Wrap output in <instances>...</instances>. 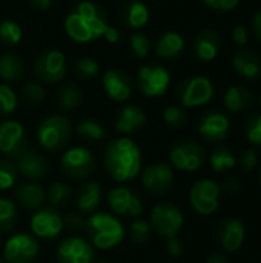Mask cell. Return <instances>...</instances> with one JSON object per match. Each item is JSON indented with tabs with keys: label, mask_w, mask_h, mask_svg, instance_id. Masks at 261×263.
I'll use <instances>...</instances> for the list:
<instances>
[{
	"label": "cell",
	"mask_w": 261,
	"mask_h": 263,
	"mask_svg": "<svg viewBox=\"0 0 261 263\" xmlns=\"http://www.w3.org/2000/svg\"><path fill=\"white\" fill-rule=\"evenodd\" d=\"M142 160L138 145L128 137L111 140L103 153L105 168L117 183H125L137 177L142 170Z\"/></svg>",
	"instance_id": "cell-1"
},
{
	"label": "cell",
	"mask_w": 261,
	"mask_h": 263,
	"mask_svg": "<svg viewBox=\"0 0 261 263\" xmlns=\"http://www.w3.org/2000/svg\"><path fill=\"white\" fill-rule=\"evenodd\" d=\"M108 26V18L103 9L89 0L80 2L65 20L66 34L78 43H86L103 37Z\"/></svg>",
	"instance_id": "cell-2"
},
{
	"label": "cell",
	"mask_w": 261,
	"mask_h": 263,
	"mask_svg": "<svg viewBox=\"0 0 261 263\" xmlns=\"http://www.w3.org/2000/svg\"><path fill=\"white\" fill-rule=\"evenodd\" d=\"M85 228L91 245L98 250H111L117 247L125 237V230L122 222L108 213L91 214L86 219Z\"/></svg>",
	"instance_id": "cell-3"
},
{
	"label": "cell",
	"mask_w": 261,
	"mask_h": 263,
	"mask_svg": "<svg viewBox=\"0 0 261 263\" xmlns=\"http://www.w3.org/2000/svg\"><path fill=\"white\" fill-rule=\"evenodd\" d=\"M71 120L68 117L54 114L46 117L40 123L37 129V139L45 149L55 153L68 146L71 140Z\"/></svg>",
	"instance_id": "cell-4"
},
{
	"label": "cell",
	"mask_w": 261,
	"mask_h": 263,
	"mask_svg": "<svg viewBox=\"0 0 261 263\" xmlns=\"http://www.w3.org/2000/svg\"><path fill=\"white\" fill-rule=\"evenodd\" d=\"M95 157L94 154L85 146H74L60 159L62 173L71 180H85L88 179L95 170Z\"/></svg>",
	"instance_id": "cell-5"
},
{
	"label": "cell",
	"mask_w": 261,
	"mask_h": 263,
	"mask_svg": "<svg viewBox=\"0 0 261 263\" xmlns=\"http://www.w3.org/2000/svg\"><path fill=\"white\" fill-rule=\"evenodd\" d=\"M214 85L208 77L195 76L185 79L177 89L183 108H197L209 103L214 99Z\"/></svg>",
	"instance_id": "cell-6"
},
{
	"label": "cell",
	"mask_w": 261,
	"mask_h": 263,
	"mask_svg": "<svg viewBox=\"0 0 261 263\" xmlns=\"http://www.w3.org/2000/svg\"><path fill=\"white\" fill-rule=\"evenodd\" d=\"M208 159L206 149L195 140L186 139L175 143L169 153L171 165L180 171H197L200 170Z\"/></svg>",
	"instance_id": "cell-7"
},
{
	"label": "cell",
	"mask_w": 261,
	"mask_h": 263,
	"mask_svg": "<svg viewBox=\"0 0 261 263\" xmlns=\"http://www.w3.org/2000/svg\"><path fill=\"white\" fill-rule=\"evenodd\" d=\"M149 225L158 236L172 239L177 237L183 227V214L177 205L171 202H162L152 208Z\"/></svg>",
	"instance_id": "cell-8"
},
{
	"label": "cell",
	"mask_w": 261,
	"mask_h": 263,
	"mask_svg": "<svg viewBox=\"0 0 261 263\" xmlns=\"http://www.w3.org/2000/svg\"><path fill=\"white\" fill-rule=\"evenodd\" d=\"M40 247L34 236L17 233L11 236L3 247V260L6 263H32L38 256Z\"/></svg>",
	"instance_id": "cell-9"
},
{
	"label": "cell",
	"mask_w": 261,
	"mask_h": 263,
	"mask_svg": "<svg viewBox=\"0 0 261 263\" xmlns=\"http://www.w3.org/2000/svg\"><path fill=\"white\" fill-rule=\"evenodd\" d=\"M171 83L169 71L162 65H145L137 76V86L148 97L163 96Z\"/></svg>",
	"instance_id": "cell-10"
},
{
	"label": "cell",
	"mask_w": 261,
	"mask_h": 263,
	"mask_svg": "<svg viewBox=\"0 0 261 263\" xmlns=\"http://www.w3.org/2000/svg\"><path fill=\"white\" fill-rule=\"evenodd\" d=\"M28 149V139L25 128L15 120H5L0 123V151L9 159L17 160Z\"/></svg>",
	"instance_id": "cell-11"
},
{
	"label": "cell",
	"mask_w": 261,
	"mask_h": 263,
	"mask_svg": "<svg viewBox=\"0 0 261 263\" xmlns=\"http://www.w3.org/2000/svg\"><path fill=\"white\" fill-rule=\"evenodd\" d=\"M220 185L215 183L214 180H198L189 194L191 199V205L194 206V210L202 214V216H211L212 213L217 211L218 203H220Z\"/></svg>",
	"instance_id": "cell-12"
},
{
	"label": "cell",
	"mask_w": 261,
	"mask_h": 263,
	"mask_svg": "<svg viewBox=\"0 0 261 263\" xmlns=\"http://www.w3.org/2000/svg\"><path fill=\"white\" fill-rule=\"evenodd\" d=\"M106 200L112 213H115L117 216L140 217L143 213V203L140 196L128 186H115L109 190Z\"/></svg>",
	"instance_id": "cell-13"
},
{
	"label": "cell",
	"mask_w": 261,
	"mask_h": 263,
	"mask_svg": "<svg viewBox=\"0 0 261 263\" xmlns=\"http://www.w3.org/2000/svg\"><path fill=\"white\" fill-rule=\"evenodd\" d=\"M35 76L46 83H57L66 74V59L63 52L49 49L42 52L34 62Z\"/></svg>",
	"instance_id": "cell-14"
},
{
	"label": "cell",
	"mask_w": 261,
	"mask_h": 263,
	"mask_svg": "<svg viewBox=\"0 0 261 263\" xmlns=\"http://www.w3.org/2000/svg\"><path fill=\"white\" fill-rule=\"evenodd\" d=\"M31 230L34 233V237L45 240L55 239L63 230L62 214L57 211V208L52 206L40 208L31 217Z\"/></svg>",
	"instance_id": "cell-15"
},
{
	"label": "cell",
	"mask_w": 261,
	"mask_h": 263,
	"mask_svg": "<svg viewBox=\"0 0 261 263\" xmlns=\"http://www.w3.org/2000/svg\"><path fill=\"white\" fill-rule=\"evenodd\" d=\"M174 183V171L169 165L157 162L145 168L142 176L143 188L152 196H162L169 191Z\"/></svg>",
	"instance_id": "cell-16"
},
{
	"label": "cell",
	"mask_w": 261,
	"mask_h": 263,
	"mask_svg": "<svg viewBox=\"0 0 261 263\" xmlns=\"http://www.w3.org/2000/svg\"><path fill=\"white\" fill-rule=\"evenodd\" d=\"M94 256V247L82 237H68L58 245L57 250L58 263H92Z\"/></svg>",
	"instance_id": "cell-17"
},
{
	"label": "cell",
	"mask_w": 261,
	"mask_h": 263,
	"mask_svg": "<svg viewBox=\"0 0 261 263\" xmlns=\"http://www.w3.org/2000/svg\"><path fill=\"white\" fill-rule=\"evenodd\" d=\"M229 129H231L229 117L218 109L206 112L198 125L200 136L209 143H217L225 140L229 134Z\"/></svg>",
	"instance_id": "cell-18"
},
{
	"label": "cell",
	"mask_w": 261,
	"mask_h": 263,
	"mask_svg": "<svg viewBox=\"0 0 261 263\" xmlns=\"http://www.w3.org/2000/svg\"><path fill=\"white\" fill-rule=\"evenodd\" d=\"M15 166L18 170V174L26 177L29 182L43 179L49 170V163L46 157L35 149H26L15 160Z\"/></svg>",
	"instance_id": "cell-19"
},
{
	"label": "cell",
	"mask_w": 261,
	"mask_h": 263,
	"mask_svg": "<svg viewBox=\"0 0 261 263\" xmlns=\"http://www.w3.org/2000/svg\"><path fill=\"white\" fill-rule=\"evenodd\" d=\"M103 86L106 94L115 102H125L132 94V80L126 71L109 69L103 76Z\"/></svg>",
	"instance_id": "cell-20"
},
{
	"label": "cell",
	"mask_w": 261,
	"mask_h": 263,
	"mask_svg": "<svg viewBox=\"0 0 261 263\" xmlns=\"http://www.w3.org/2000/svg\"><path fill=\"white\" fill-rule=\"evenodd\" d=\"M222 46V37L217 31L214 29H203L197 34L195 42H194V54L200 62H212Z\"/></svg>",
	"instance_id": "cell-21"
},
{
	"label": "cell",
	"mask_w": 261,
	"mask_h": 263,
	"mask_svg": "<svg viewBox=\"0 0 261 263\" xmlns=\"http://www.w3.org/2000/svg\"><path fill=\"white\" fill-rule=\"evenodd\" d=\"M217 239L223 250L237 251L245 240V227L235 219H226L220 223L217 231Z\"/></svg>",
	"instance_id": "cell-22"
},
{
	"label": "cell",
	"mask_w": 261,
	"mask_h": 263,
	"mask_svg": "<svg viewBox=\"0 0 261 263\" xmlns=\"http://www.w3.org/2000/svg\"><path fill=\"white\" fill-rule=\"evenodd\" d=\"M14 199L25 210H38L46 199V193L35 182H23L15 186Z\"/></svg>",
	"instance_id": "cell-23"
},
{
	"label": "cell",
	"mask_w": 261,
	"mask_h": 263,
	"mask_svg": "<svg viewBox=\"0 0 261 263\" xmlns=\"http://www.w3.org/2000/svg\"><path fill=\"white\" fill-rule=\"evenodd\" d=\"M146 123V114L142 108L135 105H126L120 109L117 120H115V129L122 134H132L143 128Z\"/></svg>",
	"instance_id": "cell-24"
},
{
	"label": "cell",
	"mask_w": 261,
	"mask_h": 263,
	"mask_svg": "<svg viewBox=\"0 0 261 263\" xmlns=\"http://www.w3.org/2000/svg\"><path fill=\"white\" fill-rule=\"evenodd\" d=\"M232 66L242 77L257 79L261 74V55L251 49H240L232 59Z\"/></svg>",
	"instance_id": "cell-25"
},
{
	"label": "cell",
	"mask_w": 261,
	"mask_h": 263,
	"mask_svg": "<svg viewBox=\"0 0 261 263\" xmlns=\"http://www.w3.org/2000/svg\"><path fill=\"white\" fill-rule=\"evenodd\" d=\"M102 203V186L97 182H85L77 191V208L83 214L95 213Z\"/></svg>",
	"instance_id": "cell-26"
},
{
	"label": "cell",
	"mask_w": 261,
	"mask_h": 263,
	"mask_svg": "<svg viewBox=\"0 0 261 263\" xmlns=\"http://www.w3.org/2000/svg\"><path fill=\"white\" fill-rule=\"evenodd\" d=\"M183 49H185V39L182 34H178L175 31L165 32L158 39L157 46H155L157 55L162 59H168V60L177 59L183 52Z\"/></svg>",
	"instance_id": "cell-27"
},
{
	"label": "cell",
	"mask_w": 261,
	"mask_h": 263,
	"mask_svg": "<svg viewBox=\"0 0 261 263\" xmlns=\"http://www.w3.org/2000/svg\"><path fill=\"white\" fill-rule=\"evenodd\" d=\"M122 20L123 25H126L128 28L140 29L149 20V9L143 2L132 0L122 9Z\"/></svg>",
	"instance_id": "cell-28"
},
{
	"label": "cell",
	"mask_w": 261,
	"mask_h": 263,
	"mask_svg": "<svg viewBox=\"0 0 261 263\" xmlns=\"http://www.w3.org/2000/svg\"><path fill=\"white\" fill-rule=\"evenodd\" d=\"M254 103V96L249 89L243 86H231L225 92V106L231 112H242L248 108H251Z\"/></svg>",
	"instance_id": "cell-29"
},
{
	"label": "cell",
	"mask_w": 261,
	"mask_h": 263,
	"mask_svg": "<svg viewBox=\"0 0 261 263\" xmlns=\"http://www.w3.org/2000/svg\"><path fill=\"white\" fill-rule=\"evenodd\" d=\"M23 60L12 52L0 55V77L6 82H15L23 76Z\"/></svg>",
	"instance_id": "cell-30"
},
{
	"label": "cell",
	"mask_w": 261,
	"mask_h": 263,
	"mask_svg": "<svg viewBox=\"0 0 261 263\" xmlns=\"http://www.w3.org/2000/svg\"><path fill=\"white\" fill-rule=\"evenodd\" d=\"M80 102H82V91L78 86H75L74 83H66L60 86L57 92V103L60 109L72 111L80 105Z\"/></svg>",
	"instance_id": "cell-31"
},
{
	"label": "cell",
	"mask_w": 261,
	"mask_h": 263,
	"mask_svg": "<svg viewBox=\"0 0 261 263\" xmlns=\"http://www.w3.org/2000/svg\"><path fill=\"white\" fill-rule=\"evenodd\" d=\"M211 166L217 173H225L228 170H232L237 163V159L231 148L228 146H218L211 154Z\"/></svg>",
	"instance_id": "cell-32"
},
{
	"label": "cell",
	"mask_w": 261,
	"mask_h": 263,
	"mask_svg": "<svg viewBox=\"0 0 261 263\" xmlns=\"http://www.w3.org/2000/svg\"><path fill=\"white\" fill-rule=\"evenodd\" d=\"M71 197H72V188L63 182H54L46 191V199L52 208L65 206Z\"/></svg>",
	"instance_id": "cell-33"
},
{
	"label": "cell",
	"mask_w": 261,
	"mask_h": 263,
	"mask_svg": "<svg viewBox=\"0 0 261 263\" xmlns=\"http://www.w3.org/2000/svg\"><path fill=\"white\" fill-rule=\"evenodd\" d=\"M17 222V208L15 203L9 199L0 197V233H9Z\"/></svg>",
	"instance_id": "cell-34"
},
{
	"label": "cell",
	"mask_w": 261,
	"mask_h": 263,
	"mask_svg": "<svg viewBox=\"0 0 261 263\" xmlns=\"http://www.w3.org/2000/svg\"><path fill=\"white\" fill-rule=\"evenodd\" d=\"M22 39V28L14 20L0 22V43L5 46H14Z\"/></svg>",
	"instance_id": "cell-35"
},
{
	"label": "cell",
	"mask_w": 261,
	"mask_h": 263,
	"mask_svg": "<svg viewBox=\"0 0 261 263\" xmlns=\"http://www.w3.org/2000/svg\"><path fill=\"white\" fill-rule=\"evenodd\" d=\"M77 134L88 142H98L103 139L105 129L95 120H83L77 125Z\"/></svg>",
	"instance_id": "cell-36"
},
{
	"label": "cell",
	"mask_w": 261,
	"mask_h": 263,
	"mask_svg": "<svg viewBox=\"0 0 261 263\" xmlns=\"http://www.w3.org/2000/svg\"><path fill=\"white\" fill-rule=\"evenodd\" d=\"M18 177V170L15 163L9 159L0 160V191H6L14 186Z\"/></svg>",
	"instance_id": "cell-37"
},
{
	"label": "cell",
	"mask_w": 261,
	"mask_h": 263,
	"mask_svg": "<svg viewBox=\"0 0 261 263\" xmlns=\"http://www.w3.org/2000/svg\"><path fill=\"white\" fill-rule=\"evenodd\" d=\"M98 71H100V65L91 57H82L74 65V72L77 74L78 79H83V80L95 77Z\"/></svg>",
	"instance_id": "cell-38"
},
{
	"label": "cell",
	"mask_w": 261,
	"mask_h": 263,
	"mask_svg": "<svg viewBox=\"0 0 261 263\" xmlns=\"http://www.w3.org/2000/svg\"><path fill=\"white\" fill-rule=\"evenodd\" d=\"M163 120L168 126L171 128H182L186 120H188V114L185 111L183 106H177V105H171L165 109L163 112Z\"/></svg>",
	"instance_id": "cell-39"
},
{
	"label": "cell",
	"mask_w": 261,
	"mask_h": 263,
	"mask_svg": "<svg viewBox=\"0 0 261 263\" xmlns=\"http://www.w3.org/2000/svg\"><path fill=\"white\" fill-rule=\"evenodd\" d=\"M17 108V94L9 85H0V116H8Z\"/></svg>",
	"instance_id": "cell-40"
},
{
	"label": "cell",
	"mask_w": 261,
	"mask_h": 263,
	"mask_svg": "<svg viewBox=\"0 0 261 263\" xmlns=\"http://www.w3.org/2000/svg\"><path fill=\"white\" fill-rule=\"evenodd\" d=\"M129 48L135 57L145 59L151 52V40L146 34L137 32L129 37Z\"/></svg>",
	"instance_id": "cell-41"
},
{
	"label": "cell",
	"mask_w": 261,
	"mask_h": 263,
	"mask_svg": "<svg viewBox=\"0 0 261 263\" xmlns=\"http://www.w3.org/2000/svg\"><path fill=\"white\" fill-rule=\"evenodd\" d=\"M151 225L145 220H134L129 225V236L135 243H146L151 239Z\"/></svg>",
	"instance_id": "cell-42"
},
{
	"label": "cell",
	"mask_w": 261,
	"mask_h": 263,
	"mask_svg": "<svg viewBox=\"0 0 261 263\" xmlns=\"http://www.w3.org/2000/svg\"><path fill=\"white\" fill-rule=\"evenodd\" d=\"M245 131H246V137L248 140L255 145V146H261V114H252L249 116V119L246 120V126H245Z\"/></svg>",
	"instance_id": "cell-43"
},
{
	"label": "cell",
	"mask_w": 261,
	"mask_h": 263,
	"mask_svg": "<svg viewBox=\"0 0 261 263\" xmlns=\"http://www.w3.org/2000/svg\"><path fill=\"white\" fill-rule=\"evenodd\" d=\"M22 92H23V97L31 103H38L45 99V89L38 82H28L23 86Z\"/></svg>",
	"instance_id": "cell-44"
},
{
	"label": "cell",
	"mask_w": 261,
	"mask_h": 263,
	"mask_svg": "<svg viewBox=\"0 0 261 263\" xmlns=\"http://www.w3.org/2000/svg\"><path fill=\"white\" fill-rule=\"evenodd\" d=\"M63 227H66L69 231H80L86 227V219L80 213H66L62 216Z\"/></svg>",
	"instance_id": "cell-45"
},
{
	"label": "cell",
	"mask_w": 261,
	"mask_h": 263,
	"mask_svg": "<svg viewBox=\"0 0 261 263\" xmlns=\"http://www.w3.org/2000/svg\"><path fill=\"white\" fill-rule=\"evenodd\" d=\"M206 6L218 12H229L238 6L240 0H203Z\"/></svg>",
	"instance_id": "cell-46"
},
{
	"label": "cell",
	"mask_w": 261,
	"mask_h": 263,
	"mask_svg": "<svg viewBox=\"0 0 261 263\" xmlns=\"http://www.w3.org/2000/svg\"><path fill=\"white\" fill-rule=\"evenodd\" d=\"M258 163V156L254 149H246L242 156H240V166L243 171L249 173L252 171Z\"/></svg>",
	"instance_id": "cell-47"
},
{
	"label": "cell",
	"mask_w": 261,
	"mask_h": 263,
	"mask_svg": "<svg viewBox=\"0 0 261 263\" xmlns=\"http://www.w3.org/2000/svg\"><path fill=\"white\" fill-rule=\"evenodd\" d=\"M220 190L222 191H226V193H231V194H235L242 190V182L238 177L235 176H229L223 180V183L220 185Z\"/></svg>",
	"instance_id": "cell-48"
},
{
	"label": "cell",
	"mask_w": 261,
	"mask_h": 263,
	"mask_svg": "<svg viewBox=\"0 0 261 263\" xmlns=\"http://www.w3.org/2000/svg\"><path fill=\"white\" fill-rule=\"evenodd\" d=\"M232 39H234V42H235L237 45L243 46V45H246V43L249 42V32H248V29H246L245 26L238 25V26H235L234 31H232Z\"/></svg>",
	"instance_id": "cell-49"
},
{
	"label": "cell",
	"mask_w": 261,
	"mask_h": 263,
	"mask_svg": "<svg viewBox=\"0 0 261 263\" xmlns=\"http://www.w3.org/2000/svg\"><path fill=\"white\" fill-rule=\"evenodd\" d=\"M168 253L171 257H180L183 254V243L177 239V237H172V239H168Z\"/></svg>",
	"instance_id": "cell-50"
},
{
	"label": "cell",
	"mask_w": 261,
	"mask_h": 263,
	"mask_svg": "<svg viewBox=\"0 0 261 263\" xmlns=\"http://www.w3.org/2000/svg\"><path fill=\"white\" fill-rule=\"evenodd\" d=\"M103 37H105L109 43H117V42L122 39V34H120V31H118L115 26H108V28L105 29Z\"/></svg>",
	"instance_id": "cell-51"
},
{
	"label": "cell",
	"mask_w": 261,
	"mask_h": 263,
	"mask_svg": "<svg viewBox=\"0 0 261 263\" xmlns=\"http://www.w3.org/2000/svg\"><path fill=\"white\" fill-rule=\"evenodd\" d=\"M251 23H252V29H254L255 37H257L258 40H261V11L255 12V14L252 15Z\"/></svg>",
	"instance_id": "cell-52"
},
{
	"label": "cell",
	"mask_w": 261,
	"mask_h": 263,
	"mask_svg": "<svg viewBox=\"0 0 261 263\" xmlns=\"http://www.w3.org/2000/svg\"><path fill=\"white\" fill-rule=\"evenodd\" d=\"M29 2H31V5H32L34 8L42 9V11L48 9V8L52 5V0H29Z\"/></svg>",
	"instance_id": "cell-53"
},
{
	"label": "cell",
	"mask_w": 261,
	"mask_h": 263,
	"mask_svg": "<svg viewBox=\"0 0 261 263\" xmlns=\"http://www.w3.org/2000/svg\"><path fill=\"white\" fill-rule=\"evenodd\" d=\"M206 263H229V262H228V259H226L223 254L215 253V254H211V256L206 259Z\"/></svg>",
	"instance_id": "cell-54"
},
{
	"label": "cell",
	"mask_w": 261,
	"mask_h": 263,
	"mask_svg": "<svg viewBox=\"0 0 261 263\" xmlns=\"http://www.w3.org/2000/svg\"><path fill=\"white\" fill-rule=\"evenodd\" d=\"M92 263H108V262H105V260H97V262H92Z\"/></svg>",
	"instance_id": "cell-55"
},
{
	"label": "cell",
	"mask_w": 261,
	"mask_h": 263,
	"mask_svg": "<svg viewBox=\"0 0 261 263\" xmlns=\"http://www.w3.org/2000/svg\"><path fill=\"white\" fill-rule=\"evenodd\" d=\"M0 248H2V237H0Z\"/></svg>",
	"instance_id": "cell-56"
},
{
	"label": "cell",
	"mask_w": 261,
	"mask_h": 263,
	"mask_svg": "<svg viewBox=\"0 0 261 263\" xmlns=\"http://www.w3.org/2000/svg\"><path fill=\"white\" fill-rule=\"evenodd\" d=\"M0 263H6V262H5V260H2V259H0Z\"/></svg>",
	"instance_id": "cell-57"
},
{
	"label": "cell",
	"mask_w": 261,
	"mask_h": 263,
	"mask_svg": "<svg viewBox=\"0 0 261 263\" xmlns=\"http://www.w3.org/2000/svg\"><path fill=\"white\" fill-rule=\"evenodd\" d=\"M260 185H261V171H260Z\"/></svg>",
	"instance_id": "cell-58"
},
{
	"label": "cell",
	"mask_w": 261,
	"mask_h": 263,
	"mask_svg": "<svg viewBox=\"0 0 261 263\" xmlns=\"http://www.w3.org/2000/svg\"><path fill=\"white\" fill-rule=\"evenodd\" d=\"M260 105H261V96H260Z\"/></svg>",
	"instance_id": "cell-59"
}]
</instances>
